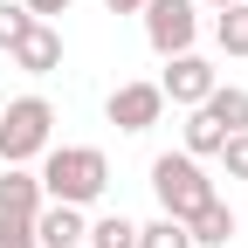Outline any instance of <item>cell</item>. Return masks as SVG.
I'll return each mask as SVG.
<instances>
[{
	"instance_id": "8fae6325",
	"label": "cell",
	"mask_w": 248,
	"mask_h": 248,
	"mask_svg": "<svg viewBox=\"0 0 248 248\" xmlns=\"http://www.w3.org/2000/svg\"><path fill=\"white\" fill-rule=\"evenodd\" d=\"M193 110H207L228 138L248 131V90H241V83H214V90H207V104H193Z\"/></svg>"
},
{
	"instance_id": "7c38bea8",
	"label": "cell",
	"mask_w": 248,
	"mask_h": 248,
	"mask_svg": "<svg viewBox=\"0 0 248 248\" xmlns=\"http://www.w3.org/2000/svg\"><path fill=\"white\" fill-rule=\"evenodd\" d=\"M83 248H138V221L131 214H97L83 228Z\"/></svg>"
},
{
	"instance_id": "7a4b0ae2",
	"label": "cell",
	"mask_w": 248,
	"mask_h": 248,
	"mask_svg": "<svg viewBox=\"0 0 248 248\" xmlns=\"http://www.w3.org/2000/svg\"><path fill=\"white\" fill-rule=\"evenodd\" d=\"M55 145V104L48 97H14L7 110H0V166H28L42 159V152Z\"/></svg>"
},
{
	"instance_id": "9a60e30c",
	"label": "cell",
	"mask_w": 248,
	"mask_h": 248,
	"mask_svg": "<svg viewBox=\"0 0 248 248\" xmlns=\"http://www.w3.org/2000/svg\"><path fill=\"white\" fill-rule=\"evenodd\" d=\"M138 248H193V234L172 214H152V221H138Z\"/></svg>"
},
{
	"instance_id": "d6986e66",
	"label": "cell",
	"mask_w": 248,
	"mask_h": 248,
	"mask_svg": "<svg viewBox=\"0 0 248 248\" xmlns=\"http://www.w3.org/2000/svg\"><path fill=\"white\" fill-rule=\"evenodd\" d=\"M21 7H28V14H35V21H55V14H69V7H76V0H21Z\"/></svg>"
},
{
	"instance_id": "4fadbf2b",
	"label": "cell",
	"mask_w": 248,
	"mask_h": 248,
	"mask_svg": "<svg viewBox=\"0 0 248 248\" xmlns=\"http://www.w3.org/2000/svg\"><path fill=\"white\" fill-rule=\"evenodd\" d=\"M214 42H221V55H248V0L214 14Z\"/></svg>"
},
{
	"instance_id": "44dd1931",
	"label": "cell",
	"mask_w": 248,
	"mask_h": 248,
	"mask_svg": "<svg viewBox=\"0 0 248 248\" xmlns=\"http://www.w3.org/2000/svg\"><path fill=\"white\" fill-rule=\"evenodd\" d=\"M200 7H214V14H221V7H234V0H200Z\"/></svg>"
},
{
	"instance_id": "5b68a950",
	"label": "cell",
	"mask_w": 248,
	"mask_h": 248,
	"mask_svg": "<svg viewBox=\"0 0 248 248\" xmlns=\"http://www.w3.org/2000/svg\"><path fill=\"white\" fill-rule=\"evenodd\" d=\"M152 83H159V97H166V104L193 110V104H207V90L221 83V69H214L200 48H186V55H166V69L152 76Z\"/></svg>"
},
{
	"instance_id": "52a82bcc",
	"label": "cell",
	"mask_w": 248,
	"mask_h": 248,
	"mask_svg": "<svg viewBox=\"0 0 248 248\" xmlns=\"http://www.w3.org/2000/svg\"><path fill=\"white\" fill-rule=\"evenodd\" d=\"M7 55H14L21 76H55V69H62V28H55V21H28Z\"/></svg>"
},
{
	"instance_id": "277c9868",
	"label": "cell",
	"mask_w": 248,
	"mask_h": 248,
	"mask_svg": "<svg viewBox=\"0 0 248 248\" xmlns=\"http://www.w3.org/2000/svg\"><path fill=\"white\" fill-rule=\"evenodd\" d=\"M138 21H145V42H152V55H186L200 42V0H145L138 7Z\"/></svg>"
},
{
	"instance_id": "2e32d148",
	"label": "cell",
	"mask_w": 248,
	"mask_h": 248,
	"mask_svg": "<svg viewBox=\"0 0 248 248\" xmlns=\"http://www.w3.org/2000/svg\"><path fill=\"white\" fill-rule=\"evenodd\" d=\"M28 21H35V14H28V7H21V0H0V48H14Z\"/></svg>"
},
{
	"instance_id": "30bf717a",
	"label": "cell",
	"mask_w": 248,
	"mask_h": 248,
	"mask_svg": "<svg viewBox=\"0 0 248 248\" xmlns=\"http://www.w3.org/2000/svg\"><path fill=\"white\" fill-rule=\"evenodd\" d=\"M234 228H241V221H234V207H228L221 193H214V200H207V207L193 214V221H186L193 248H228V241H234Z\"/></svg>"
},
{
	"instance_id": "ac0fdd59",
	"label": "cell",
	"mask_w": 248,
	"mask_h": 248,
	"mask_svg": "<svg viewBox=\"0 0 248 248\" xmlns=\"http://www.w3.org/2000/svg\"><path fill=\"white\" fill-rule=\"evenodd\" d=\"M0 248H35V221H21V214H0Z\"/></svg>"
},
{
	"instance_id": "8992f818",
	"label": "cell",
	"mask_w": 248,
	"mask_h": 248,
	"mask_svg": "<svg viewBox=\"0 0 248 248\" xmlns=\"http://www.w3.org/2000/svg\"><path fill=\"white\" fill-rule=\"evenodd\" d=\"M104 117L117 124V131H152V124H159L166 117V97H159V83H152V76H131V83H117L110 90V104H104Z\"/></svg>"
},
{
	"instance_id": "e0dca14e",
	"label": "cell",
	"mask_w": 248,
	"mask_h": 248,
	"mask_svg": "<svg viewBox=\"0 0 248 248\" xmlns=\"http://www.w3.org/2000/svg\"><path fill=\"white\" fill-rule=\"evenodd\" d=\"M214 159L228 166V179H248V131H234V138H228L221 152H214Z\"/></svg>"
},
{
	"instance_id": "ba28073f",
	"label": "cell",
	"mask_w": 248,
	"mask_h": 248,
	"mask_svg": "<svg viewBox=\"0 0 248 248\" xmlns=\"http://www.w3.org/2000/svg\"><path fill=\"white\" fill-rule=\"evenodd\" d=\"M83 207H62V200H48L42 214H35V248H83Z\"/></svg>"
},
{
	"instance_id": "5bb4252c",
	"label": "cell",
	"mask_w": 248,
	"mask_h": 248,
	"mask_svg": "<svg viewBox=\"0 0 248 248\" xmlns=\"http://www.w3.org/2000/svg\"><path fill=\"white\" fill-rule=\"evenodd\" d=\"M228 145V131L214 124L207 110H186V159H214V152Z\"/></svg>"
},
{
	"instance_id": "9c48e42d",
	"label": "cell",
	"mask_w": 248,
	"mask_h": 248,
	"mask_svg": "<svg viewBox=\"0 0 248 248\" xmlns=\"http://www.w3.org/2000/svg\"><path fill=\"white\" fill-rule=\"evenodd\" d=\"M48 200H42V179L28 166H0V214H21V221H35Z\"/></svg>"
},
{
	"instance_id": "3957f363",
	"label": "cell",
	"mask_w": 248,
	"mask_h": 248,
	"mask_svg": "<svg viewBox=\"0 0 248 248\" xmlns=\"http://www.w3.org/2000/svg\"><path fill=\"white\" fill-rule=\"evenodd\" d=\"M152 193H159V214H172V221H193V214L221 193V186L207 179L200 159H186V152H159L152 159Z\"/></svg>"
},
{
	"instance_id": "6da1fadb",
	"label": "cell",
	"mask_w": 248,
	"mask_h": 248,
	"mask_svg": "<svg viewBox=\"0 0 248 248\" xmlns=\"http://www.w3.org/2000/svg\"><path fill=\"white\" fill-rule=\"evenodd\" d=\"M42 200H62V207H97L110 193V159L97 145H48L42 152Z\"/></svg>"
},
{
	"instance_id": "ffe728a7",
	"label": "cell",
	"mask_w": 248,
	"mask_h": 248,
	"mask_svg": "<svg viewBox=\"0 0 248 248\" xmlns=\"http://www.w3.org/2000/svg\"><path fill=\"white\" fill-rule=\"evenodd\" d=\"M104 7H110V14H138L145 0H104Z\"/></svg>"
}]
</instances>
